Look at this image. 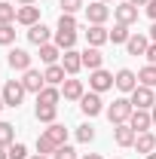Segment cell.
Segmentation results:
<instances>
[{
	"label": "cell",
	"mask_w": 156,
	"mask_h": 159,
	"mask_svg": "<svg viewBox=\"0 0 156 159\" xmlns=\"http://www.w3.org/2000/svg\"><path fill=\"white\" fill-rule=\"evenodd\" d=\"M129 101H132V107H135V110H153L156 92L150 89V86H141V83H138V89L129 95Z\"/></svg>",
	"instance_id": "6da1fadb"
},
{
	"label": "cell",
	"mask_w": 156,
	"mask_h": 159,
	"mask_svg": "<svg viewBox=\"0 0 156 159\" xmlns=\"http://www.w3.org/2000/svg\"><path fill=\"white\" fill-rule=\"evenodd\" d=\"M80 110H83L89 119L98 116V113L104 110V101H101V95H98V92H86V95L80 98Z\"/></svg>",
	"instance_id": "8992f818"
},
{
	"label": "cell",
	"mask_w": 156,
	"mask_h": 159,
	"mask_svg": "<svg viewBox=\"0 0 156 159\" xmlns=\"http://www.w3.org/2000/svg\"><path fill=\"white\" fill-rule=\"evenodd\" d=\"M89 86H92V92H107V89H113V74H107L104 67H98V70H92L89 74Z\"/></svg>",
	"instance_id": "5b68a950"
},
{
	"label": "cell",
	"mask_w": 156,
	"mask_h": 159,
	"mask_svg": "<svg viewBox=\"0 0 156 159\" xmlns=\"http://www.w3.org/2000/svg\"><path fill=\"white\" fill-rule=\"evenodd\" d=\"M80 55H83V67H89V74L98 70V67L104 64V55H101V49H95V46H89V49L80 52Z\"/></svg>",
	"instance_id": "d6986e66"
},
{
	"label": "cell",
	"mask_w": 156,
	"mask_h": 159,
	"mask_svg": "<svg viewBox=\"0 0 156 159\" xmlns=\"http://www.w3.org/2000/svg\"><path fill=\"white\" fill-rule=\"evenodd\" d=\"M3 107H6V101H3V95H0V110H3Z\"/></svg>",
	"instance_id": "7dc6e473"
},
{
	"label": "cell",
	"mask_w": 156,
	"mask_h": 159,
	"mask_svg": "<svg viewBox=\"0 0 156 159\" xmlns=\"http://www.w3.org/2000/svg\"><path fill=\"white\" fill-rule=\"evenodd\" d=\"M0 159H9V153H6V147H0Z\"/></svg>",
	"instance_id": "ee69618b"
},
{
	"label": "cell",
	"mask_w": 156,
	"mask_h": 159,
	"mask_svg": "<svg viewBox=\"0 0 156 159\" xmlns=\"http://www.w3.org/2000/svg\"><path fill=\"white\" fill-rule=\"evenodd\" d=\"M16 43V28L12 25H0V46H9Z\"/></svg>",
	"instance_id": "d6a6232c"
},
{
	"label": "cell",
	"mask_w": 156,
	"mask_h": 159,
	"mask_svg": "<svg viewBox=\"0 0 156 159\" xmlns=\"http://www.w3.org/2000/svg\"><path fill=\"white\" fill-rule=\"evenodd\" d=\"M101 3H110V0H101Z\"/></svg>",
	"instance_id": "681fc988"
},
{
	"label": "cell",
	"mask_w": 156,
	"mask_h": 159,
	"mask_svg": "<svg viewBox=\"0 0 156 159\" xmlns=\"http://www.w3.org/2000/svg\"><path fill=\"white\" fill-rule=\"evenodd\" d=\"M61 95H64V101H80L83 95H86V89H83V80H64L61 83Z\"/></svg>",
	"instance_id": "8fae6325"
},
{
	"label": "cell",
	"mask_w": 156,
	"mask_h": 159,
	"mask_svg": "<svg viewBox=\"0 0 156 159\" xmlns=\"http://www.w3.org/2000/svg\"><path fill=\"white\" fill-rule=\"evenodd\" d=\"M0 95H3V101H6V107H19L21 101H25V95H28V89L21 86V80H9Z\"/></svg>",
	"instance_id": "3957f363"
},
{
	"label": "cell",
	"mask_w": 156,
	"mask_h": 159,
	"mask_svg": "<svg viewBox=\"0 0 156 159\" xmlns=\"http://www.w3.org/2000/svg\"><path fill=\"white\" fill-rule=\"evenodd\" d=\"M46 135H49V138L55 141V144H67V129H64V125H61V122H52V125H49V129H46Z\"/></svg>",
	"instance_id": "f1b7e54d"
},
{
	"label": "cell",
	"mask_w": 156,
	"mask_h": 159,
	"mask_svg": "<svg viewBox=\"0 0 156 159\" xmlns=\"http://www.w3.org/2000/svg\"><path fill=\"white\" fill-rule=\"evenodd\" d=\"M135 150H138V153H144V156H147V153H153V150H156V135H153V132H138Z\"/></svg>",
	"instance_id": "ffe728a7"
},
{
	"label": "cell",
	"mask_w": 156,
	"mask_h": 159,
	"mask_svg": "<svg viewBox=\"0 0 156 159\" xmlns=\"http://www.w3.org/2000/svg\"><path fill=\"white\" fill-rule=\"evenodd\" d=\"M86 19H89V25H104V21L110 19V9H107V3H101V0L89 3V6H86Z\"/></svg>",
	"instance_id": "52a82bcc"
},
{
	"label": "cell",
	"mask_w": 156,
	"mask_h": 159,
	"mask_svg": "<svg viewBox=\"0 0 156 159\" xmlns=\"http://www.w3.org/2000/svg\"><path fill=\"white\" fill-rule=\"evenodd\" d=\"M16 21H19V25H25V28H34V25H40V6H19V16H16Z\"/></svg>",
	"instance_id": "e0dca14e"
},
{
	"label": "cell",
	"mask_w": 156,
	"mask_h": 159,
	"mask_svg": "<svg viewBox=\"0 0 156 159\" xmlns=\"http://www.w3.org/2000/svg\"><path fill=\"white\" fill-rule=\"evenodd\" d=\"M135 138H138V132L129 125V122H119V125H113V141H117L119 147H135Z\"/></svg>",
	"instance_id": "9c48e42d"
},
{
	"label": "cell",
	"mask_w": 156,
	"mask_h": 159,
	"mask_svg": "<svg viewBox=\"0 0 156 159\" xmlns=\"http://www.w3.org/2000/svg\"><path fill=\"white\" fill-rule=\"evenodd\" d=\"M55 31H77V19L71 16V12H61V19H58V28Z\"/></svg>",
	"instance_id": "836d02e7"
},
{
	"label": "cell",
	"mask_w": 156,
	"mask_h": 159,
	"mask_svg": "<svg viewBox=\"0 0 156 159\" xmlns=\"http://www.w3.org/2000/svg\"><path fill=\"white\" fill-rule=\"evenodd\" d=\"M21 86H25L28 92H34V95H40V89L46 86V77H43L40 70H34V67H31V70H25V77H21Z\"/></svg>",
	"instance_id": "5bb4252c"
},
{
	"label": "cell",
	"mask_w": 156,
	"mask_h": 159,
	"mask_svg": "<svg viewBox=\"0 0 156 159\" xmlns=\"http://www.w3.org/2000/svg\"><path fill=\"white\" fill-rule=\"evenodd\" d=\"M147 49H150V37H144V34H132L129 43H126L129 55H147Z\"/></svg>",
	"instance_id": "2e32d148"
},
{
	"label": "cell",
	"mask_w": 156,
	"mask_h": 159,
	"mask_svg": "<svg viewBox=\"0 0 156 159\" xmlns=\"http://www.w3.org/2000/svg\"><path fill=\"white\" fill-rule=\"evenodd\" d=\"M58 6H61V12H77V9H86V3L83 0H58Z\"/></svg>",
	"instance_id": "e575fe53"
},
{
	"label": "cell",
	"mask_w": 156,
	"mask_h": 159,
	"mask_svg": "<svg viewBox=\"0 0 156 159\" xmlns=\"http://www.w3.org/2000/svg\"><path fill=\"white\" fill-rule=\"evenodd\" d=\"M6 153H9V159H28V147L25 144H9Z\"/></svg>",
	"instance_id": "d590c367"
},
{
	"label": "cell",
	"mask_w": 156,
	"mask_h": 159,
	"mask_svg": "<svg viewBox=\"0 0 156 159\" xmlns=\"http://www.w3.org/2000/svg\"><path fill=\"white\" fill-rule=\"evenodd\" d=\"M147 159H156V153H147Z\"/></svg>",
	"instance_id": "c3c4849f"
},
{
	"label": "cell",
	"mask_w": 156,
	"mask_h": 159,
	"mask_svg": "<svg viewBox=\"0 0 156 159\" xmlns=\"http://www.w3.org/2000/svg\"><path fill=\"white\" fill-rule=\"evenodd\" d=\"M6 61H9V67H12V70H21V74H25V70H31V52H25V49H19V46H16V49H9Z\"/></svg>",
	"instance_id": "ba28073f"
},
{
	"label": "cell",
	"mask_w": 156,
	"mask_h": 159,
	"mask_svg": "<svg viewBox=\"0 0 156 159\" xmlns=\"http://www.w3.org/2000/svg\"><path fill=\"white\" fill-rule=\"evenodd\" d=\"M138 83H141V86H150V89H156V64L141 67V70H138Z\"/></svg>",
	"instance_id": "484cf974"
},
{
	"label": "cell",
	"mask_w": 156,
	"mask_h": 159,
	"mask_svg": "<svg viewBox=\"0 0 156 159\" xmlns=\"http://www.w3.org/2000/svg\"><path fill=\"white\" fill-rule=\"evenodd\" d=\"M107 40H110V31H107L104 25H89V31H86V43H89V46L98 49V46H104Z\"/></svg>",
	"instance_id": "4fadbf2b"
},
{
	"label": "cell",
	"mask_w": 156,
	"mask_h": 159,
	"mask_svg": "<svg viewBox=\"0 0 156 159\" xmlns=\"http://www.w3.org/2000/svg\"><path fill=\"white\" fill-rule=\"evenodd\" d=\"M129 125H132L135 132H150V129H153V116H150V110H132Z\"/></svg>",
	"instance_id": "7c38bea8"
},
{
	"label": "cell",
	"mask_w": 156,
	"mask_h": 159,
	"mask_svg": "<svg viewBox=\"0 0 156 159\" xmlns=\"http://www.w3.org/2000/svg\"><path fill=\"white\" fill-rule=\"evenodd\" d=\"M55 150H58V144H55V141H52L46 132H43V135L37 138V153H43V156H52Z\"/></svg>",
	"instance_id": "83f0119b"
},
{
	"label": "cell",
	"mask_w": 156,
	"mask_h": 159,
	"mask_svg": "<svg viewBox=\"0 0 156 159\" xmlns=\"http://www.w3.org/2000/svg\"><path fill=\"white\" fill-rule=\"evenodd\" d=\"M16 16H19V9H16L9 0H0V25H12Z\"/></svg>",
	"instance_id": "4316f807"
},
{
	"label": "cell",
	"mask_w": 156,
	"mask_h": 159,
	"mask_svg": "<svg viewBox=\"0 0 156 159\" xmlns=\"http://www.w3.org/2000/svg\"><path fill=\"white\" fill-rule=\"evenodd\" d=\"M43 77H46V86H61L67 74H64V67H61V64H46Z\"/></svg>",
	"instance_id": "603a6c76"
},
{
	"label": "cell",
	"mask_w": 156,
	"mask_h": 159,
	"mask_svg": "<svg viewBox=\"0 0 156 159\" xmlns=\"http://www.w3.org/2000/svg\"><path fill=\"white\" fill-rule=\"evenodd\" d=\"M28 159H52V156H43V153H34V156H28Z\"/></svg>",
	"instance_id": "7bdbcfd3"
},
{
	"label": "cell",
	"mask_w": 156,
	"mask_h": 159,
	"mask_svg": "<svg viewBox=\"0 0 156 159\" xmlns=\"http://www.w3.org/2000/svg\"><path fill=\"white\" fill-rule=\"evenodd\" d=\"M129 37H132V31H129V25H113V31H110V43H129Z\"/></svg>",
	"instance_id": "f546056e"
},
{
	"label": "cell",
	"mask_w": 156,
	"mask_h": 159,
	"mask_svg": "<svg viewBox=\"0 0 156 159\" xmlns=\"http://www.w3.org/2000/svg\"><path fill=\"white\" fill-rule=\"evenodd\" d=\"M129 3H132V6H147L150 0H129Z\"/></svg>",
	"instance_id": "ab89813d"
},
{
	"label": "cell",
	"mask_w": 156,
	"mask_h": 159,
	"mask_svg": "<svg viewBox=\"0 0 156 159\" xmlns=\"http://www.w3.org/2000/svg\"><path fill=\"white\" fill-rule=\"evenodd\" d=\"M150 40L156 43V21H153V28H150Z\"/></svg>",
	"instance_id": "b9f144b4"
},
{
	"label": "cell",
	"mask_w": 156,
	"mask_h": 159,
	"mask_svg": "<svg viewBox=\"0 0 156 159\" xmlns=\"http://www.w3.org/2000/svg\"><path fill=\"white\" fill-rule=\"evenodd\" d=\"M147 16L156 21V0H150V3H147Z\"/></svg>",
	"instance_id": "f35d334b"
},
{
	"label": "cell",
	"mask_w": 156,
	"mask_h": 159,
	"mask_svg": "<svg viewBox=\"0 0 156 159\" xmlns=\"http://www.w3.org/2000/svg\"><path fill=\"white\" fill-rule=\"evenodd\" d=\"M34 116H37V122L52 125L55 116H58V107H52V104H37V107H34Z\"/></svg>",
	"instance_id": "7402d4cb"
},
{
	"label": "cell",
	"mask_w": 156,
	"mask_h": 159,
	"mask_svg": "<svg viewBox=\"0 0 156 159\" xmlns=\"http://www.w3.org/2000/svg\"><path fill=\"white\" fill-rule=\"evenodd\" d=\"M52 37H55V34H52L43 21H40V25H34V28H28V40H31L34 46H43V43H49Z\"/></svg>",
	"instance_id": "ac0fdd59"
},
{
	"label": "cell",
	"mask_w": 156,
	"mask_h": 159,
	"mask_svg": "<svg viewBox=\"0 0 156 159\" xmlns=\"http://www.w3.org/2000/svg\"><path fill=\"white\" fill-rule=\"evenodd\" d=\"M58 58H61V49L55 43H43L40 46V61L43 64H58Z\"/></svg>",
	"instance_id": "cb8c5ba5"
},
{
	"label": "cell",
	"mask_w": 156,
	"mask_h": 159,
	"mask_svg": "<svg viewBox=\"0 0 156 159\" xmlns=\"http://www.w3.org/2000/svg\"><path fill=\"white\" fill-rule=\"evenodd\" d=\"M77 141H80V144H92V141H95V129H92L89 122L77 125Z\"/></svg>",
	"instance_id": "1f68e13d"
},
{
	"label": "cell",
	"mask_w": 156,
	"mask_h": 159,
	"mask_svg": "<svg viewBox=\"0 0 156 159\" xmlns=\"http://www.w3.org/2000/svg\"><path fill=\"white\" fill-rule=\"evenodd\" d=\"M52 159H77V150H74L71 144H61L58 150L52 153Z\"/></svg>",
	"instance_id": "8d00e7d4"
},
{
	"label": "cell",
	"mask_w": 156,
	"mask_h": 159,
	"mask_svg": "<svg viewBox=\"0 0 156 159\" xmlns=\"http://www.w3.org/2000/svg\"><path fill=\"white\" fill-rule=\"evenodd\" d=\"M113 19H117L119 25H135V21H138V6H132V3H119V6H113Z\"/></svg>",
	"instance_id": "9a60e30c"
},
{
	"label": "cell",
	"mask_w": 156,
	"mask_h": 159,
	"mask_svg": "<svg viewBox=\"0 0 156 159\" xmlns=\"http://www.w3.org/2000/svg\"><path fill=\"white\" fill-rule=\"evenodd\" d=\"M144 58L150 61V64H156V43H150V49H147V55Z\"/></svg>",
	"instance_id": "74e56055"
},
{
	"label": "cell",
	"mask_w": 156,
	"mask_h": 159,
	"mask_svg": "<svg viewBox=\"0 0 156 159\" xmlns=\"http://www.w3.org/2000/svg\"><path fill=\"white\" fill-rule=\"evenodd\" d=\"M83 159H101V153H86Z\"/></svg>",
	"instance_id": "60d3db41"
},
{
	"label": "cell",
	"mask_w": 156,
	"mask_h": 159,
	"mask_svg": "<svg viewBox=\"0 0 156 159\" xmlns=\"http://www.w3.org/2000/svg\"><path fill=\"white\" fill-rule=\"evenodd\" d=\"M21 6H34V0H19Z\"/></svg>",
	"instance_id": "bcb514c9"
},
{
	"label": "cell",
	"mask_w": 156,
	"mask_h": 159,
	"mask_svg": "<svg viewBox=\"0 0 156 159\" xmlns=\"http://www.w3.org/2000/svg\"><path fill=\"white\" fill-rule=\"evenodd\" d=\"M61 67H64V74H67V77H77L80 67H83V55H80L77 49H67V52L61 55Z\"/></svg>",
	"instance_id": "30bf717a"
},
{
	"label": "cell",
	"mask_w": 156,
	"mask_h": 159,
	"mask_svg": "<svg viewBox=\"0 0 156 159\" xmlns=\"http://www.w3.org/2000/svg\"><path fill=\"white\" fill-rule=\"evenodd\" d=\"M150 116H153V129H156V104H153V110H150Z\"/></svg>",
	"instance_id": "f6af8a7d"
},
{
	"label": "cell",
	"mask_w": 156,
	"mask_h": 159,
	"mask_svg": "<svg viewBox=\"0 0 156 159\" xmlns=\"http://www.w3.org/2000/svg\"><path fill=\"white\" fill-rule=\"evenodd\" d=\"M113 86H117L119 92L132 95V92L138 89V74H135V70H129V67H122V70H117V77H113Z\"/></svg>",
	"instance_id": "277c9868"
},
{
	"label": "cell",
	"mask_w": 156,
	"mask_h": 159,
	"mask_svg": "<svg viewBox=\"0 0 156 159\" xmlns=\"http://www.w3.org/2000/svg\"><path fill=\"white\" fill-rule=\"evenodd\" d=\"M58 101H61V89L58 86H43L40 95H37V104H52V107H58Z\"/></svg>",
	"instance_id": "44dd1931"
},
{
	"label": "cell",
	"mask_w": 156,
	"mask_h": 159,
	"mask_svg": "<svg viewBox=\"0 0 156 159\" xmlns=\"http://www.w3.org/2000/svg\"><path fill=\"white\" fill-rule=\"evenodd\" d=\"M9 144H16V129L12 122H0V147H9Z\"/></svg>",
	"instance_id": "4dcf8cb0"
},
{
	"label": "cell",
	"mask_w": 156,
	"mask_h": 159,
	"mask_svg": "<svg viewBox=\"0 0 156 159\" xmlns=\"http://www.w3.org/2000/svg\"><path fill=\"white\" fill-rule=\"evenodd\" d=\"M132 101L129 98H117L110 107H107V119L113 122V125H119V122H129V116H132Z\"/></svg>",
	"instance_id": "7a4b0ae2"
},
{
	"label": "cell",
	"mask_w": 156,
	"mask_h": 159,
	"mask_svg": "<svg viewBox=\"0 0 156 159\" xmlns=\"http://www.w3.org/2000/svg\"><path fill=\"white\" fill-rule=\"evenodd\" d=\"M74 43H77V31H55V46L61 52L74 49Z\"/></svg>",
	"instance_id": "d4e9b609"
}]
</instances>
